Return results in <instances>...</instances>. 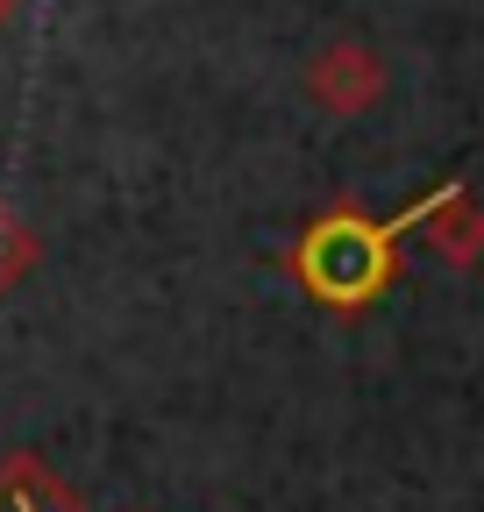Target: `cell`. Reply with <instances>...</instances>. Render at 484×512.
<instances>
[{
  "label": "cell",
  "instance_id": "obj_1",
  "mask_svg": "<svg viewBox=\"0 0 484 512\" xmlns=\"http://www.w3.org/2000/svg\"><path fill=\"white\" fill-rule=\"evenodd\" d=\"M456 185H463V178L435 185L428 200H413V207L392 214V221H371V214H356V207H335V214L307 221V228H299V242H292V278L307 285V299H321V306H335V313H363L371 299H385V285L399 278V242H406V228H428V214L449 200Z\"/></svg>",
  "mask_w": 484,
  "mask_h": 512
},
{
  "label": "cell",
  "instance_id": "obj_2",
  "mask_svg": "<svg viewBox=\"0 0 484 512\" xmlns=\"http://www.w3.org/2000/svg\"><path fill=\"white\" fill-rule=\"evenodd\" d=\"M307 93H314L321 114L356 121V114H371V107L385 100V57H378L371 43L342 36V43H328V50L307 64Z\"/></svg>",
  "mask_w": 484,
  "mask_h": 512
},
{
  "label": "cell",
  "instance_id": "obj_3",
  "mask_svg": "<svg viewBox=\"0 0 484 512\" xmlns=\"http://www.w3.org/2000/svg\"><path fill=\"white\" fill-rule=\"evenodd\" d=\"M428 249L442 256V264H456V271H477L484 264V200L470 185H456L449 200L428 214Z\"/></svg>",
  "mask_w": 484,
  "mask_h": 512
},
{
  "label": "cell",
  "instance_id": "obj_4",
  "mask_svg": "<svg viewBox=\"0 0 484 512\" xmlns=\"http://www.w3.org/2000/svg\"><path fill=\"white\" fill-rule=\"evenodd\" d=\"M29 271H36V228L0 200V299H8Z\"/></svg>",
  "mask_w": 484,
  "mask_h": 512
},
{
  "label": "cell",
  "instance_id": "obj_5",
  "mask_svg": "<svg viewBox=\"0 0 484 512\" xmlns=\"http://www.w3.org/2000/svg\"><path fill=\"white\" fill-rule=\"evenodd\" d=\"M0 491H8V477H0ZM8 512H36V505H29V498H15V491H8Z\"/></svg>",
  "mask_w": 484,
  "mask_h": 512
},
{
  "label": "cell",
  "instance_id": "obj_6",
  "mask_svg": "<svg viewBox=\"0 0 484 512\" xmlns=\"http://www.w3.org/2000/svg\"><path fill=\"white\" fill-rule=\"evenodd\" d=\"M15 8H22V0H0V22H8V15H15Z\"/></svg>",
  "mask_w": 484,
  "mask_h": 512
},
{
  "label": "cell",
  "instance_id": "obj_7",
  "mask_svg": "<svg viewBox=\"0 0 484 512\" xmlns=\"http://www.w3.org/2000/svg\"><path fill=\"white\" fill-rule=\"evenodd\" d=\"M477 271H484V264H477Z\"/></svg>",
  "mask_w": 484,
  "mask_h": 512
}]
</instances>
